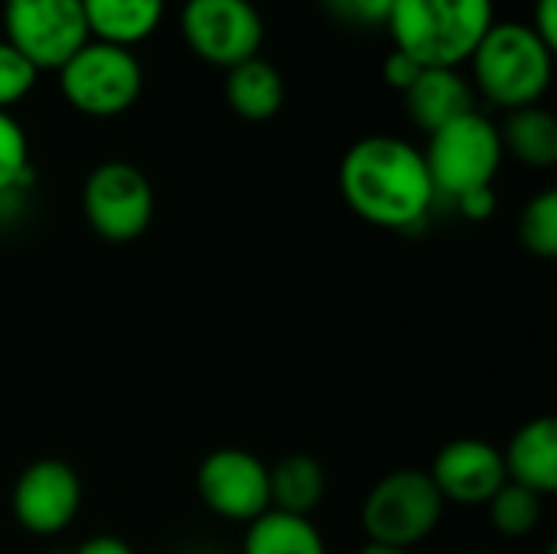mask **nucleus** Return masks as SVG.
<instances>
[{
	"mask_svg": "<svg viewBox=\"0 0 557 554\" xmlns=\"http://www.w3.org/2000/svg\"><path fill=\"white\" fill-rule=\"evenodd\" d=\"M13 519L23 532L49 539L72 526L82 506V480L65 460H33L13 483Z\"/></svg>",
	"mask_w": 557,
	"mask_h": 554,
	"instance_id": "nucleus-11",
	"label": "nucleus"
},
{
	"mask_svg": "<svg viewBox=\"0 0 557 554\" xmlns=\"http://www.w3.org/2000/svg\"><path fill=\"white\" fill-rule=\"evenodd\" d=\"M356 554H411V552H398V549H382V545H366Z\"/></svg>",
	"mask_w": 557,
	"mask_h": 554,
	"instance_id": "nucleus-29",
	"label": "nucleus"
},
{
	"mask_svg": "<svg viewBox=\"0 0 557 554\" xmlns=\"http://www.w3.org/2000/svg\"><path fill=\"white\" fill-rule=\"evenodd\" d=\"M245 554H326V542L307 516L268 509L248 522Z\"/></svg>",
	"mask_w": 557,
	"mask_h": 554,
	"instance_id": "nucleus-18",
	"label": "nucleus"
},
{
	"mask_svg": "<svg viewBox=\"0 0 557 554\" xmlns=\"http://www.w3.org/2000/svg\"><path fill=\"white\" fill-rule=\"evenodd\" d=\"M493 23V0H395L385 29L395 49L424 69H457L470 62Z\"/></svg>",
	"mask_w": 557,
	"mask_h": 554,
	"instance_id": "nucleus-2",
	"label": "nucleus"
},
{
	"mask_svg": "<svg viewBox=\"0 0 557 554\" xmlns=\"http://www.w3.org/2000/svg\"><path fill=\"white\" fill-rule=\"evenodd\" d=\"M454 202H457V209H460L463 219H470V222H486V219H493V212H496V189H493V186L470 189V193L457 196Z\"/></svg>",
	"mask_w": 557,
	"mask_h": 554,
	"instance_id": "nucleus-26",
	"label": "nucleus"
},
{
	"mask_svg": "<svg viewBox=\"0 0 557 554\" xmlns=\"http://www.w3.org/2000/svg\"><path fill=\"white\" fill-rule=\"evenodd\" d=\"M3 39L39 72L59 65L88 42L82 0H3Z\"/></svg>",
	"mask_w": 557,
	"mask_h": 554,
	"instance_id": "nucleus-9",
	"label": "nucleus"
},
{
	"mask_svg": "<svg viewBox=\"0 0 557 554\" xmlns=\"http://www.w3.org/2000/svg\"><path fill=\"white\" fill-rule=\"evenodd\" d=\"M503 150H509L519 163L535 170H552L557 163V121L542 104L516 108L506 114L499 127Z\"/></svg>",
	"mask_w": 557,
	"mask_h": 554,
	"instance_id": "nucleus-17",
	"label": "nucleus"
},
{
	"mask_svg": "<svg viewBox=\"0 0 557 554\" xmlns=\"http://www.w3.org/2000/svg\"><path fill=\"white\" fill-rule=\"evenodd\" d=\"M486 506H490L493 529L506 539L532 535L542 522V496L516 483H506Z\"/></svg>",
	"mask_w": 557,
	"mask_h": 554,
	"instance_id": "nucleus-20",
	"label": "nucleus"
},
{
	"mask_svg": "<svg viewBox=\"0 0 557 554\" xmlns=\"http://www.w3.org/2000/svg\"><path fill=\"white\" fill-rule=\"evenodd\" d=\"M268 480H271V509L290 516L310 519V513L326 496V470L307 454L284 457L274 470H268Z\"/></svg>",
	"mask_w": 557,
	"mask_h": 554,
	"instance_id": "nucleus-19",
	"label": "nucleus"
},
{
	"mask_svg": "<svg viewBox=\"0 0 557 554\" xmlns=\"http://www.w3.org/2000/svg\"><path fill=\"white\" fill-rule=\"evenodd\" d=\"M473 82L480 95L503 108H529L539 104L552 85L555 52L532 33L529 23H493L483 42L470 56Z\"/></svg>",
	"mask_w": 557,
	"mask_h": 554,
	"instance_id": "nucleus-3",
	"label": "nucleus"
},
{
	"mask_svg": "<svg viewBox=\"0 0 557 554\" xmlns=\"http://www.w3.org/2000/svg\"><path fill=\"white\" fill-rule=\"evenodd\" d=\"M82 13L88 39L134 49L160 29L166 0H82Z\"/></svg>",
	"mask_w": 557,
	"mask_h": 554,
	"instance_id": "nucleus-15",
	"label": "nucleus"
},
{
	"mask_svg": "<svg viewBox=\"0 0 557 554\" xmlns=\"http://www.w3.org/2000/svg\"><path fill=\"white\" fill-rule=\"evenodd\" d=\"M196 490L202 506L228 522H255L271 509L268 467L242 447L212 451L196 473Z\"/></svg>",
	"mask_w": 557,
	"mask_h": 554,
	"instance_id": "nucleus-10",
	"label": "nucleus"
},
{
	"mask_svg": "<svg viewBox=\"0 0 557 554\" xmlns=\"http://www.w3.org/2000/svg\"><path fill=\"white\" fill-rule=\"evenodd\" d=\"M339 193L362 222L392 232L421 225L437 202L424 153L392 134L362 137L343 153Z\"/></svg>",
	"mask_w": 557,
	"mask_h": 554,
	"instance_id": "nucleus-1",
	"label": "nucleus"
},
{
	"mask_svg": "<svg viewBox=\"0 0 557 554\" xmlns=\"http://www.w3.org/2000/svg\"><path fill=\"white\" fill-rule=\"evenodd\" d=\"M470 554H486V552H470Z\"/></svg>",
	"mask_w": 557,
	"mask_h": 554,
	"instance_id": "nucleus-31",
	"label": "nucleus"
},
{
	"mask_svg": "<svg viewBox=\"0 0 557 554\" xmlns=\"http://www.w3.org/2000/svg\"><path fill=\"white\" fill-rule=\"evenodd\" d=\"M428 473L444 503L457 506H486L509 483L503 451L480 438H457L444 444Z\"/></svg>",
	"mask_w": 557,
	"mask_h": 554,
	"instance_id": "nucleus-12",
	"label": "nucleus"
},
{
	"mask_svg": "<svg viewBox=\"0 0 557 554\" xmlns=\"http://www.w3.org/2000/svg\"><path fill=\"white\" fill-rule=\"evenodd\" d=\"M82 212L98 238L111 245L137 242L153 222V186L140 167L104 160L85 176Z\"/></svg>",
	"mask_w": 557,
	"mask_h": 554,
	"instance_id": "nucleus-7",
	"label": "nucleus"
},
{
	"mask_svg": "<svg viewBox=\"0 0 557 554\" xmlns=\"http://www.w3.org/2000/svg\"><path fill=\"white\" fill-rule=\"evenodd\" d=\"M225 98H228V108L242 121L261 124V121H271L281 111V104H284V78L271 62L255 56V59L228 69Z\"/></svg>",
	"mask_w": 557,
	"mask_h": 554,
	"instance_id": "nucleus-16",
	"label": "nucleus"
},
{
	"mask_svg": "<svg viewBox=\"0 0 557 554\" xmlns=\"http://www.w3.org/2000/svg\"><path fill=\"white\" fill-rule=\"evenodd\" d=\"M39 82V69L7 39H0V111L16 108Z\"/></svg>",
	"mask_w": 557,
	"mask_h": 554,
	"instance_id": "nucleus-23",
	"label": "nucleus"
},
{
	"mask_svg": "<svg viewBox=\"0 0 557 554\" xmlns=\"http://www.w3.org/2000/svg\"><path fill=\"white\" fill-rule=\"evenodd\" d=\"M180 36L193 56L228 72L258 56L264 20L251 0H183Z\"/></svg>",
	"mask_w": 557,
	"mask_h": 554,
	"instance_id": "nucleus-8",
	"label": "nucleus"
},
{
	"mask_svg": "<svg viewBox=\"0 0 557 554\" xmlns=\"http://www.w3.org/2000/svg\"><path fill=\"white\" fill-rule=\"evenodd\" d=\"M62 98L88 118H117L144 91V65L134 49L88 39L59 65Z\"/></svg>",
	"mask_w": 557,
	"mask_h": 554,
	"instance_id": "nucleus-5",
	"label": "nucleus"
},
{
	"mask_svg": "<svg viewBox=\"0 0 557 554\" xmlns=\"http://www.w3.org/2000/svg\"><path fill=\"white\" fill-rule=\"evenodd\" d=\"M33 180L29 140L10 111H0V196L26 189Z\"/></svg>",
	"mask_w": 557,
	"mask_h": 554,
	"instance_id": "nucleus-22",
	"label": "nucleus"
},
{
	"mask_svg": "<svg viewBox=\"0 0 557 554\" xmlns=\"http://www.w3.org/2000/svg\"><path fill=\"white\" fill-rule=\"evenodd\" d=\"M519 242L535 258H555L557 255V193L545 189L532 196L519 216Z\"/></svg>",
	"mask_w": 557,
	"mask_h": 554,
	"instance_id": "nucleus-21",
	"label": "nucleus"
},
{
	"mask_svg": "<svg viewBox=\"0 0 557 554\" xmlns=\"http://www.w3.org/2000/svg\"><path fill=\"white\" fill-rule=\"evenodd\" d=\"M421 62L418 59H411L408 52H401V49H392L388 52V59H385V82L395 88V91H408L411 85H414V78L421 75Z\"/></svg>",
	"mask_w": 557,
	"mask_h": 554,
	"instance_id": "nucleus-25",
	"label": "nucleus"
},
{
	"mask_svg": "<svg viewBox=\"0 0 557 554\" xmlns=\"http://www.w3.org/2000/svg\"><path fill=\"white\" fill-rule=\"evenodd\" d=\"M326 10L349 26H385L395 0H323Z\"/></svg>",
	"mask_w": 557,
	"mask_h": 554,
	"instance_id": "nucleus-24",
	"label": "nucleus"
},
{
	"mask_svg": "<svg viewBox=\"0 0 557 554\" xmlns=\"http://www.w3.org/2000/svg\"><path fill=\"white\" fill-rule=\"evenodd\" d=\"M503 464H506V477L509 483L516 487H525L539 496H552L557 490V424L552 415H542V418H532L525 421L506 454H503Z\"/></svg>",
	"mask_w": 557,
	"mask_h": 554,
	"instance_id": "nucleus-13",
	"label": "nucleus"
},
{
	"mask_svg": "<svg viewBox=\"0 0 557 554\" xmlns=\"http://www.w3.org/2000/svg\"><path fill=\"white\" fill-rule=\"evenodd\" d=\"M532 33L555 52L557 49V0H535L532 7Z\"/></svg>",
	"mask_w": 557,
	"mask_h": 554,
	"instance_id": "nucleus-27",
	"label": "nucleus"
},
{
	"mask_svg": "<svg viewBox=\"0 0 557 554\" xmlns=\"http://www.w3.org/2000/svg\"><path fill=\"white\" fill-rule=\"evenodd\" d=\"M444 516V496L428 470L401 467L385 473L362 503V532L369 545L411 552L431 539Z\"/></svg>",
	"mask_w": 557,
	"mask_h": 554,
	"instance_id": "nucleus-4",
	"label": "nucleus"
},
{
	"mask_svg": "<svg viewBox=\"0 0 557 554\" xmlns=\"http://www.w3.org/2000/svg\"><path fill=\"white\" fill-rule=\"evenodd\" d=\"M421 153L437 196L457 199L470 189L493 186L506 150L499 140V124L473 108L428 134V150Z\"/></svg>",
	"mask_w": 557,
	"mask_h": 554,
	"instance_id": "nucleus-6",
	"label": "nucleus"
},
{
	"mask_svg": "<svg viewBox=\"0 0 557 554\" xmlns=\"http://www.w3.org/2000/svg\"><path fill=\"white\" fill-rule=\"evenodd\" d=\"M548 554H555V545H552V549H548Z\"/></svg>",
	"mask_w": 557,
	"mask_h": 554,
	"instance_id": "nucleus-30",
	"label": "nucleus"
},
{
	"mask_svg": "<svg viewBox=\"0 0 557 554\" xmlns=\"http://www.w3.org/2000/svg\"><path fill=\"white\" fill-rule=\"evenodd\" d=\"M401 98L408 118L424 134H434L454 118L473 111V88L457 69H421V75Z\"/></svg>",
	"mask_w": 557,
	"mask_h": 554,
	"instance_id": "nucleus-14",
	"label": "nucleus"
},
{
	"mask_svg": "<svg viewBox=\"0 0 557 554\" xmlns=\"http://www.w3.org/2000/svg\"><path fill=\"white\" fill-rule=\"evenodd\" d=\"M72 554H134V549L124 542V539H114V535H95L88 542H82Z\"/></svg>",
	"mask_w": 557,
	"mask_h": 554,
	"instance_id": "nucleus-28",
	"label": "nucleus"
}]
</instances>
